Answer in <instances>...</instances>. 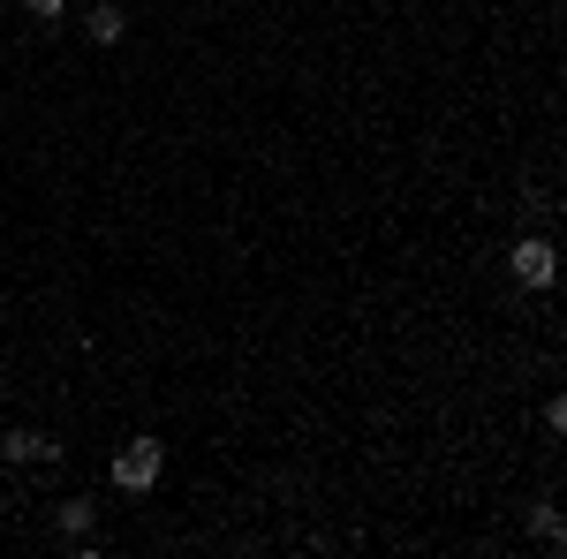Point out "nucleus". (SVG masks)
I'll list each match as a JSON object with an SVG mask.
<instances>
[{"label":"nucleus","instance_id":"1","mask_svg":"<svg viewBox=\"0 0 567 559\" xmlns=\"http://www.w3.org/2000/svg\"><path fill=\"white\" fill-rule=\"evenodd\" d=\"M114 484H122V492H151V484H159V438H130V446L114 454Z\"/></svg>","mask_w":567,"mask_h":559},{"label":"nucleus","instance_id":"2","mask_svg":"<svg viewBox=\"0 0 567 559\" xmlns=\"http://www.w3.org/2000/svg\"><path fill=\"white\" fill-rule=\"evenodd\" d=\"M553 273H560L553 243H515V280L522 287H553Z\"/></svg>","mask_w":567,"mask_h":559},{"label":"nucleus","instance_id":"3","mask_svg":"<svg viewBox=\"0 0 567 559\" xmlns=\"http://www.w3.org/2000/svg\"><path fill=\"white\" fill-rule=\"evenodd\" d=\"M84 30H91V46H114V38H122V30H130V15H122V8H107V0H99V8H91V15H84Z\"/></svg>","mask_w":567,"mask_h":559},{"label":"nucleus","instance_id":"4","mask_svg":"<svg viewBox=\"0 0 567 559\" xmlns=\"http://www.w3.org/2000/svg\"><path fill=\"white\" fill-rule=\"evenodd\" d=\"M0 454H8V461H53V438H38V431H8Z\"/></svg>","mask_w":567,"mask_h":559},{"label":"nucleus","instance_id":"5","mask_svg":"<svg viewBox=\"0 0 567 559\" xmlns=\"http://www.w3.org/2000/svg\"><path fill=\"white\" fill-rule=\"evenodd\" d=\"M61 530L84 537V530H91V499H61Z\"/></svg>","mask_w":567,"mask_h":559},{"label":"nucleus","instance_id":"6","mask_svg":"<svg viewBox=\"0 0 567 559\" xmlns=\"http://www.w3.org/2000/svg\"><path fill=\"white\" fill-rule=\"evenodd\" d=\"M538 537H545L553 552H560V545H567V522H560V507H538Z\"/></svg>","mask_w":567,"mask_h":559},{"label":"nucleus","instance_id":"7","mask_svg":"<svg viewBox=\"0 0 567 559\" xmlns=\"http://www.w3.org/2000/svg\"><path fill=\"white\" fill-rule=\"evenodd\" d=\"M23 8H30L38 23H53V15H61V0H23Z\"/></svg>","mask_w":567,"mask_h":559}]
</instances>
